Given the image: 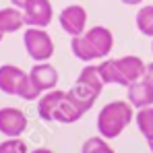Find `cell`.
I'll return each mask as SVG.
<instances>
[{"label": "cell", "instance_id": "cell-11", "mask_svg": "<svg viewBox=\"0 0 153 153\" xmlns=\"http://www.w3.org/2000/svg\"><path fill=\"white\" fill-rule=\"evenodd\" d=\"M116 66H118V73H120L122 87H130L132 83H137V81L143 79L147 64L139 56H122V58L116 60Z\"/></svg>", "mask_w": 153, "mask_h": 153}, {"label": "cell", "instance_id": "cell-12", "mask_svg": "<svg viewBox=\"0 0 153 153\" xmlns=\"http://www.w3.org/2000/svg\"><path fill=\"white\" fill-rule=\"evenodd\" d=\"M128 89V103L132 105V108H137V110H141V108H149L153 105V87L147 83V81H137V83H132Z\"/></svg>", "mask_w": 153, "mask_h": 153}, {"label": "cell", "instance_id": "cell-5", "mask_svg": "<svg viewBox=\"0 0 153 153\" xmlns=\"http://www.w3.org/2000/svg\"><path fill=\"white\" fill-rule=\"evenodd\" d=\"M0 91L6 95H19L25 102H35L42 97V93L33 87L27 73H23L15 64H2L0 66Z\"/></svg>", "mask_w": 153, "mask_h": 153}, {"label": "cell", "instance_id": "cell-14", "mask_svg": "<svg viewBox=\"0 0 153 153\" xmlns=\"http://www.w3.org/2000/svg\"><path fill=\"white\" fill-rule=\"evenodd\" d=\"M134 122H137L139 132L147 139V143H151L153 141V105L141 108V110L134 114Z\"/></svg>", "mask_w": 153, "mask_h": 153}, {"label": "cell", "instance_id": "cell-19", "mask_svg": "<svg viewBox=\"0 0 153 153\" xmlns=\"http://www.w3.org/2000/svg\"><path fill=\"white\" fill-rule=\"evenodd\" d=\"M10 2H13V6H17V8H21V10H23L29 0H10Z\"/></svg>", "mask_w": 153, "mask_h": 153}, {"label": "cell", "instance_id": "cell-24", "mask_svg": "<svg viewBox=\"0 0 153 153\" xmlns=\"http://www.w3.org/2000/svg\"><path fill=\"white\" fill-rule=\"evenodd\" d=\"M2 37H4V35H0V42H2Z\"/></svg>", "mask_w": 153, "mask_h": 153}, {"label": "cell", "instance_id": "cell-2", "mask_svg": "<svg viewBox=\"0 0 153 153\" xmlns=\"http://www.w3.org/2000/svg\"><path fill=\"white\" fill-rule=\"evenodd\" d=\"M112 48H114V35L108 27H102V25L91 27L83 35L73 37V42H71L73 54L83 62L102 60L105 56H110Z\"/></svg>", "mask_w": 153, "mask_h": 153}, {"label": "cell", "instance_id": "cell-23", "mask_svg": "<svg viewBox=\"0 0 153 153\" xmlns=\"http://www.w3.org/2000/svg\"><path fill=\"white\" fill-rule=\"evenodd\" d=\"M151 52H153V42H151Z\"/></svg>", "mask_w": 153, "mask_h": 153}, {"label": "cell", "instance_id": "cell-8", "mask_svg": "<svg viewBox=\"0 0 153 153\" xmlns=\"http://www.w3.org/2000/svg\"><path fill=\"white\" fill-rule=\"evenodd\" d=\"M27 128V116L19 108L0 110V132L8 139H19Z\"/></svg>", "mask_w": 153, "mask_h": 153}, {"label": "cell", "instance_id": "cell-17", "mask_svg": "<svg viewBox=\"0 0 153 153\" xmlns=\"http://www.w3.org/2000/svg\"><path fill=\"white\" fill-rule=\"evenodd\" d=\"M0 153H27V143L21 139H6L0 143Z\"/></svg>", "mask_w": 153, "mask_h": 153}, {"label": "cell", "instance_id": "cell-13", "mask_svg": "<svg viewBox=\"0 0 153 153\" xmlns=\"http://www.w3.org/2000/svg\"><path fill=\"white\" fill-rule=\"evenodd\" d=\"M21 27H25V17H23L21 8H17V6L0 8V35L15 33Z\"/></svg>", "mask_w": 153, "mask_h": 153}, {"label": "cell", "instance_id": "cell-1", "mask_svg": "<svg viewBox=\"0 0 153 153\" xmlns=\"http://www.w3.org/2000/svg\"><path fill=\"white\" fill-rule=\"evenodd\" d=\"M37 114L46 122H62V124H73L83 116L81 108L71 100L68 91L60 89L48 91L37 100Z\"/></svg>", "mask_w": 153, "mask_h": 153}, {"label": "cell", "instance_id": "cell-4", "mask_svg": "<svg viewBox=\"0 0 153 153\" xmlns=\"http://www.w3.org/2000/svg\"><path fill=\"white\" fill-rule=\"evenodd\" d=\"M102 89H103V81L97 64H85V68L76 76L73 89L68 91V95L81 108V112L85 114L87 110L93 108V103L97 100V95L102 93Z\"/></svg>", "mask_w": 153, "mask_h": 153}, {"label": "cell", "instance_id": "cell-22", "mask_svg": "<svg viewBox=\"0 0 153 153\" xmlns=\"http://www.w3.org/2000/svg\"><path fill=\"white\" fill-rule=\"evenodd\" d=\"M149 149H151V153H153V141H151V143H149Z\"/></svg>", "mask_w": 153, "mask_h": 153}, {"label": "cell", "instance_id": "cell-21", "mask_svg": "<svg viewBox=\"0 0 153 153\" xmlns=\"http://www.w3.org/2000/svg\"><path fill=\"white\" fill-rule=\"evenodd\" d=\"M31 153H54V151L46 149V147H39V149H35V151H31Z\"/></svg>", "mask_w": 153, "mask_h": 153}, {"label": "cell", "instance_id": "cell-20", "mask_svg": "<svg viewBox=\"0 0 153 153\" xmlns=\"http://www.w3.org/2000/svg\"><path fill=\"white\" fill-rule=\"evenodd\" d=\"M124 4H130V6H134V4H141L143 0H122Z\"/></svg>", "mask_w": 153, "mask_h": 153}, {"label": "cell", "instance_id": "cell-16", "mask_svg": "<svg viewBox=\"0 0 153 153\" xmlns=\"http://www.w3.org/2000/svg\"><path fill=\"white\" fill-rule=\"evenodd\" d=\"M81 153H116V151L110 147V143L103 137H91L83 143Z\"/></svg>", "mask_w": 153, "mask_h": 153}, {"label": "cell", "instance_id": "cell-10", "mask_svg": "<svg viewBox=\"0 0 153 153\" xmlns=\"http://www.w3.org/2000/svg\"><path fill=\"white\" fill-rule=\"evenodd\" d=\"M29 79L39 93H48V91H54L58 85V71L48 62H37L29 71Z\"/></svg>", "mask_w": 153, "mask_h": 153}, {"label": "cell", "instance_id": "cell-6", "mask_svg": "<svg viewBox=\"0 0 153 153\" xmlns=\"http://www.w3.org/2000/svg\"><path fill=\"white\" fill-rule=\"evenodd\" d=\"M23 44H25L27 54L37 60V62H46L50 60L52 54H54V42L48 35L46 29H39V27H29L25 33H23Z\"/></svg>", "mask_w": 153, "mask_h": 153}, {"label": "cell", "instance_id": "cell-15", "mask_svg": "<svg viewBox=\"0 0 153 153\" xmlns=\"http://www.w3.org/2000/svg\"><path fill=\"white\" fill-rule=\"evenodd\" d=\"M134 23H137V29L147 35V37H153V6H143L139 8L137 17H134Z\"/></svg>", "mask_w": 153, "mask_h": 153}, {"label": "cell", "instance_id": "cell-3", "mask_svg": "<svg viewBox=\"0 0 153 153\" xmlns=\"http://www.w3.org/2000/svg\"><path fill=\"white\" fill-rule=\"evenodd\" d=\"M132 110L134 108L128 102H122V100L105 103L102 108V112L97 114V130H100V137H103L105 141H112L118 134H122L124 128L134 118V112Z\"/></svg>", "mask_w": 153, "mask_h": 153}, {"label": "cell", "instance_id": "cell-9", "mask_svg": "<svg viewBox=\"0 0 153 153\" xmlns=\"http://www.w3.org/2000/svg\"><path fill=\"white\" fill-rule=\"evenodd\" d=\"M27 27H48L52 23V4L50 0H29L23 8Z\"/></svg>", "mask_w": 153, "mask_h": 153}, {"label": "cell", "instance_id": "cell-18", "mask_svg": "<svg viewBox=\"0 0 153 153\" xmlns=\"http://www.w3.org/2000/svg\"><path fill=\"white\" fill-rule=\"evenodd\" d=\"M143 81H147L149 85L153 87V62L145 66V75H143Z\"/></svg>", "mask_w": 153, "mask_h": 153}, {"label": "cell", "instance_id": "cell-7", "mask_svg": "<svg viewBox=\"0 0 153 153\" xmlns=\"http://www.w3.org/2000/svg\"><path fill=\"white\" fill-rule=\"evenodd\" d=\"M60 27L62 31H66L71 37L83 35L85 33V25H87V10L81 4H68L60 10Z\"/></svg>", "mask_w": 153, "mask_h": 153}]
</instances>
